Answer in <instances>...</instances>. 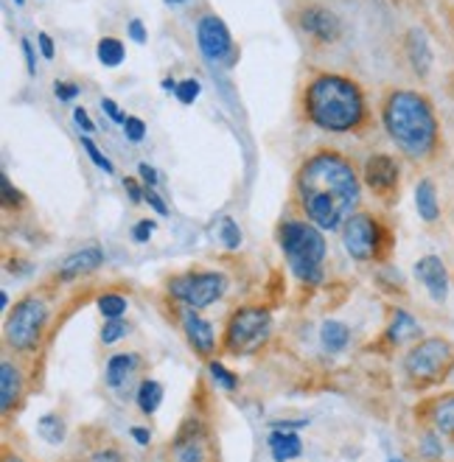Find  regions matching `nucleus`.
I'll return each instance as SVG.
<instances>
[{
    "label": "nucleus",
    "instance_id": "obj_51",
    "mask_svg": "<svg viewBox=\"0 0 454 462\" xmlns=\"http://www.w3.org/2000/svg\"><path fill=\"white\" fill-rule=\"evenodd\" d=\"M4 462H23V459H20L17 454H6V459H4Z\"/></svg>",
    "mask_w": 454,
    "mask_h": 462
},
{
    "label": "nucleus",
    "instance_id": "obj_16",
    "mask_svg": "<svg viewBox=\"0 0 454 462\" xmlns=\"http://www.w3.org/2000/svg\"><path fill=\"white\" fill-rule=\"evenodd\" d=\"M141 370V356L138 353H116L104 365V382L113 393L124 395V390L132 387V378Z\"/></svg>",
    "mask_w": 454,
    "mask_h": 462
},
{
    "label": "nucleus",
    "instance_id": "obj_31",
    "mask_svg": "<svg viewBox=\"0 0 454 462\" xmlns=\"http://www.w3.org/2000/svg\"><path fill=\"white\" fill-rule=\"evenodd\" d=\"M219 238L225 244V250H238L242 247V227H238L230 216H225L222 225H219Z\"/></svg>",
    "mask_w": 454,
    "mask_h": 462
},
{
    "label": "nucleus",
    "instance_id": "obj_36",
    "mask_svg": "<svg viewBox=\"0 0 454 462\" xmlns=\"http://www.w3.org/2000/svg\"><path fill=\"white\" fill-rule=\"evenodd\" d=\"M0 182H4V208H17L20 202H23V197H20V191L12 185V180L4 174L0 177Z\"/></svg>",
    "mask_w": 454,
    "mask_h": 462
},
{
    "label": "nucleus",
    "instance_id": "obj_20",
    "mask_svg": "<svg viewBox=\"0 0 454 462\" xmlns=\"http://www.w3.org/2000/svg\"><path fill=\"white\" fill-rule=\"evenodd\" d=\"M421 337H423V328L410 311L395 309L390 314V325H387V342L390 345H407V342H415Z\"/></svg>",
    "mask_w": 454,
    "mask_h": 462
},
{
    "label": "nucleus",
    "instance_id": "obj_13",
    "mask_svg": "<svg viewBox=\"0 0 454 462\" xmlns=\"http://www.w3.org/2000/svg\"><path fill=\"white\" fill-rule=\"evenodd\" d=\"M398 162L390 154H373L365 162V185L373 194H390L398 188Z\"/></svg>",
    "mask_w": 454,
    "mask_h": 462
},
{
    "label": "nucleus",
    "instance_id": "obj_49",
    "mask_svg": "<svg viewBox=\"0 0 454 462\" xmlns=\"http://www.w3.org/2000/svg\"><path fill=\"white\" fill-rule=\"evenodd\" d=\"M9 306V291H0V309Z\"/></svg>",
    "mask_w": 454,
    "mask_h": 462
},
{
    "label": "nucleus",
    "instance_id": "obj_42",
    "mask_svg": "<svg viewBox=\"0 0 454 462\" xmlns=\"http://www.w3.org/2000/svg\"><path fill=\"white\" fill-rule=\"evenodd\" d=\"M73 121H76V126L79 129H82L85 134H90L96 126H93V121H90V116H88V110H85V106H76V110H73Z\"/></svg>",
    "mask_w": 454,
    "mask_h": 462
},
{
    "label": "nucleus",
    "instance_id": "obj_11",
    "mask_svg": "<svg viewBox=\"0 0 454 462\" xmlns=\"http://www.w3.org/2000/svg\"><path fill=\"white\" fill-rule=\"evenodd\" d=\"M171 451H174V462H205V454H208L205 426L194 418L185 420L171 443Z\"/></svg>",
    "mask_w": 454,
    "mask_h": 462
},
{
    "label": "nucleus",
    "instance_id": "obj_48",
    "mask_svg": "<svg viewBox=\"0 0 454 462\" xmlns=\"http://www.w3.org/2000/svg\"><path fill=\"white\" fill-rule=\"evenodd\" d=\"M177 85H180V81H174V79H163V90H177Z\"/></svg>",
    "mask_w": 454,
    "mask_h": 462
},
{
    "label": "nucleus",
    "instance_id": "obj_52",
    "mask_svg": "<svg viewBox=\"0 0 454 462\" xmlns=\"http://www.w3.org/2000/svg\"><path fill=\"white\" fill-rule=\"evenodd\" d=\"M387 462H407V459H398V457H390Z\"/></svg>",
    "mask_w": 454,
    "mask_h": 462
},
{
    "label": "nucleus",
    "instance_id": "obj_17",
    "mask_svg": "<svg viewBox=\"0 0 454 462\" xmlns=\"http://www.w3.org/2000/svg\"><path fill=\"white\" fill-rule=\"evenodd\" d=\"M104 263V250L101 247H82L70 255H65V261L60 263V281H79L88 278Z\"/></svg>",
    "mask_w": 454,
    "mask_h": 462
},
{
    "label": "nucleus",
    "instance_id": "obj_18",
    "mask_svg": "<svg viewBox=\"0 0 454 462\" xmlns=\"http://www.w3.org/2000/svg\"><path fill=\"white\" fill-rule=\"evenodd\" d=\"M426 420L446 440H454V393H443L426 403Z\"/></svg>",
    "mask_w": 454,
    "mask_h": 462
},
{
    "label": "nucleus",
    "instance_id": "obj_50",
    "mask_svg": "<svg viewBox=\"0 0 454 462\" xmlns=\"http://www.w3.org/2000/svg\"><path fill=\"white\" fill-rule=\"evenodd\" d=\"M166 6H180V4H189V0H163Z\"/></svg>",
    "mask_w": 454,
    "mask_h": 462
},
{
    "label": "nucleus",
    "instance_id": "obj_41",
    "mask_svg": "<svg viewBox=\"0 0 454 462\" xmlns=\"http://www.w3.org/2000/svg\"><path fill=\"white\" fill-rule=\"evenodd\" d=\"M53 93H57L60 101H70L79 96V85H70V81H53Z\"/></svg>",
    "mask_w": 454,
    "mask_h": 462
},
{
    "label": "nucleus",
    "instance_id": "obj_6",
    "mask_svg": "<svg viewBox=\"0 0 454 462\" xmlns=\"http://www.w3.org/2000/svg\"><path fill=\"white\" fill-rule=\"evenodd\" d=\"M51 319V309L42 297L29 294L12 309V314L6 317V342L9 347L20 350V353H32L40 347L42 342V331L48 328Z\"/></svg>",
    "mask_w": 454,
    "mask_h": 462
},
{
    "label": "nucleus",
    "instance_id": "obj_19",
    "mask_svg": "<svg viewBox=\"0 0 454 462\" xmlns=\"http://www.w3.org/2000/svg\"><path fill=\"white\" fill-rule=\"evenodd\" d=\"M266 446H270L275 462H292L303 454V440L295 429H273L266 434Z\"/></svg>",
    "mask_w": 454,
    "mask_h": 462
},
{
    "label": "nucleus",
    "instance_id": "obj_14",
    "mask_svg": "<svg viewBox=\"0 0 454 462\" xmlns=\"http://www.w3.org/2000/svg\"><path fill=\"white\" fill-rule=\"evenodd\" d=\"M301 29L320 40V42H334L342 37V23L334 12L323 9V6H309L301 12Z\"/></svg>",
    "mask_w": 454,
    "mask_h": 462
},
{
    "label": "nucleus",
    "instance_id": "obj_33",
    "mask_svg": "<svg viewBox=\"0 0 454 462\" xmlns=\"http://www.w3.org/2000/svg\"><path fill=\"white\" fill-rule=\"evenodd\" d=\"M199 81L197 79H182L180 85H177V90H174V96H177V101L180 104H185V106H191L197 98H199Z\"/></svg>",
    "mask_w": 454,
    "mask_h": 462
},
{
    "label": "nucleus",
    "instance_id": "obj_28",
    "mask_svg": "<svg viewBox=\"0 0 454 462\" xmlns=\"http://www.w3.org/2000/svg\"><path fill=\"white\" fill-rule=\"evenodd\" d=\"M96 306H98V311H101V317H104V319H118V317H124V314H126L129 300H126L124 294H118V291H107V294H101V297H98Z\"/></svg>",
    "mask_w": 454,
    "mask_h": 462
},
{
    "label": "nucleus",
    "instance_id": "obj_12",
    "mask_svg": "<svg viewBox=\"0 0 454 462\" xmlns=\"http://www.w3.org/2000/svg\"><path fill=\"white\" fill-rule=\"evenodd\" d=\"M415 278L426 289V294L432 297L435 303L449 300V269L438 255H423L415 263Z\"/></svg>",
    "mask_w": 454,
    "mask_h": 462
},
{
    "label": "nucleus",
    "instance_id": "obj_5",
    "mask_svg": "<svg viewBox=\"0 0 454 462\" xmlns=\"http://www.w3.org/2000/svg\"><path fill=\"white\" fill-rule=\"evenodd\" d=\"M407 382L418 390L440 387L454 373V342L446 337L418 339L402 362Z\"/></svg>",
    "mask_w": 454,
    "mask_h": 462
},
{
    "label": "nucleus",
    "instance_id": "obj_25",
    "mask_svg": "<svg viewBox=\"0 0 454 462\" xmlns=\"http://www.w3.org/2000/svg\"><path fill=\"white\" fill-rule=\"evenodd\" d=\"M163 395H166L163 384L154 382V378H146V382H141L135 390V401L144 415H154L160 410V403H163Z\"/></svg>",
    "mask_w": 454,
    "mask_h": 462
},
{
    "label": "nucleus",
    "instance_id": "obj_7",
    "mask_svg": "<svg viewBox=\"0 0 454 462\" xmlns=\"http://www.w3.org/2000/svg\"><path fill=\"white\" fill-rule=\"evenodd\" d=\"M273 331V314L258 306H245L233 311L227 331H225V350L233 356H247L258 350Z\"/></svg>",
    "mask_w": 454,
    "mask_h": 462
},
{
    "label": "nucleus",
    "instance_id": "obj_34",
    "mask_svg": "<svg viewBox=\"0 0 454 462\" xmlns=\"http://www.w3.org/2000/svg\"><path fill=\"white\" fill-rule=\"evenodd\" d=\"M124 134H126L129 143H141L146 138V124L138 116H129L126 124H124Z\"/></svg>",
    "mask_w": 454,
    "mask_h": 462
},
{
    "label": "nucleus",
    "instance_id": "obj_1",
    "mask_svg": "<svg viewBox=\"0 0 454 462\" xmlns=\"http://www.w3.org/2000/svg\"><path fill=\"white\" fill-rule=\"evenodd\" d=\"M298 205L306 222L323 233L342 230L362 199V185L354 166L334 152H320L303 162L295 182Z\"/></svg>",
    "mask_w": 454,
    "mask_h": 462
},
{
    "label": "nucleus",
    "instance_id": "obj_35",
    "mask_svg": "<svg viewBox=\"0 0 454 462\" xmlns=\"http://www.w3.org/2000/svg\"><path fill=\"white\" fill-rule=\"evenodd\" d=\"M154 230H157V225L152 219H141L135 227H132V241H135V244H146L154 236Z\"/></svg>",
    "mask_w": 454,
    "mask_h": 462
},
{
    "label": "nucleus",
    "instance_id": "obj_15",
    "mask_svg": "<svg viewBox=\"0 0 454 462\" xmlns=\"http://www.w3.org/2000/svg\"><path fill=\"white\" fill-rule=\"evenodd\" d=\"M182 331H185L189 345L199 353V356H210V353L217 350V334H213V325L197 309L182 311Z\"/></svg>",
    "mask_w": 454,
    "mask_h": 462
},
{
    "label": "nucleus",
    "instance_id": "obj_44",
    "mask_svg": "<svg viewBox=\"0 0 454 462\" xmlns=\"http://www.w3.org/2000/svg\"><path fill=\"white\" fill-rule=\"evenodd\" d=\"M124 188H126V194H129V199L132 202H144V197H146V191H141V185H138V180H132V177H126L124 180Z\"/></svg>",
    "mask_w": 454,
    "mask_h": 462
},
{
    "label": "nucleus",
    "instance_id": "obj_30",
    "mask_svg": "<svg viewBox=\"0 0 454 462\" xmlns=\"http://www.w3.org/2000/svg\"><path fill=\"white\" fill-rule=\"evenodd\" d=\"M126 334H129V322H126L124 317H118V319H107V322L101 325V342H104V345H116V342H121Z\"/></svg>",
    "mask_w": 454,
    "mask_h": 462
},
{
    "label": "nucleus",
    "instance_id": "obj_29",
    "mask_svg": "<svg viewBox=\"0 0 454 462\" xmlns=\"http://www.w3.org/2000/svg\"><path fill=\"white\" fill-rule=\"evenodd\" d=\"M208 375H210V382L225 393H233L238 387V375L230 373L222 362H208Z\"/></svg>",
    "mask_w": 454,
    "mask_h": 462
},
{
    "label": "nucleus",
    "instance_id": "obj_32",
    "mask_svg": "<svg viewBox=\"0 0 454 462\" xmlns=\"http://www.w3.org/2000/svg\"><path fill=\"white\" fill-rule=\"evenodd\" d=\"M82 146H85V152H88V157L96 162V169H101L104 174H113V162H110V157H107L96 143H93V138L90 134H82Z\"/></svg>",
    "mask_w": 454,
    "mask_h": 462
},
{
    "label": "nucleus",
    "instance_id": "obj_10",
    "mask_svg": "<svg viewBox=\"0 0 454 462\" xmlns=\"http://www.w3.org/2000/svg\"><path fill=\"white\" fill-rule=\"evenodd\" d=\"M197 45L208 65H225L230 68L236 62V45L227 32V25L217 14H202L197 20Z\"/></svg>",
    "mask_w": 454,
    "mask_h": 462
},
{
    "label": "nucleus",
    "instance_id": "obj_47",
    "mask_svg": "<svg viewBox=\"0 0 454 462\" xmlns=\"http://www.w3.org/2000/svg\"><path fill=\"white\" fill-rule=\"evenodd\" d=\"M37 42H40V51L45 60H53V40L48 34H37Z\"/></svg>",
    "mask_w": 454,
    "mask_h": 462
},
{
    "label": "nucleus",
    "instance_id": "obj_26",
    "mask_svg": "<svg viewBox=\"0 0 454 462\" xmlns=\"http://www.w3.org/2000/svg\"><path fill=\"white\" fill-rule=\"evenodd\" d=\"M37 434L48 446H62L68 438V426L60 412H48L37 420Z\"/></svg>",
    "mask_w": 454,
    "mask_h": 462
},
{
    "label": "nucleus",
    "instance_id": "obj_3",
    "mask_svg": "<svg viewBox=\"0 0 454 462\" xmlns=\"http://www.w3.org/2000/svg\"><path fill=\"white\" fill-rule=\"evenodd\" d=\"M385 129L410 160H426L438 149V118L426 96L412 90H395L387 96L382 110Z\"/></svg>",
    "mask_w": 454,
    "mask_h": 462
},
{
    "label": "nucleus",
    "instance_id": "obj_24",
    "mask_svg": "<svg viewBox=\"0 0 454 462\" xmlns=\"http://www.w3.org/2000/svg\"><path fill=\"white\" fill-rule=\"evenodd\" d=\"M351 342V328L339 319H326L320 325V345L326 353H342Z\"/></svg>",
    "mask_w": 454,
    "mask_h": 462
},
{
    "label": "nucleus",
    "instance_id": "obj_40",
    "mask_svg": "<svg viewBox=\"0 0 454 462\" xmlns=\"http://www.w3.org/2000/svg\"><path fill=\"white\" fill-rule=\"evenodd\" d=\"M20 48H23L25 70H29V76H37V53H34L32 42H29V40H20Z\"/></svg>",
    "mask_w": 454,
    "mask_h": 462
},
{
    "label": "nucleus",
    "instance_id": "obj_43",
    "mask_svg": "<svg viewBox=\"0 0 454 462\" xmlns=\"http://www.w3.org/2000/svg\"><path fill=\"white\" fill-rule=\"evenodd\" d=\"M138 174H141V180L146 182V188H157L160 174L154 171V166H149V162H141V166H138Z\"/></svg>",
    "mask_w": 454,
    "mask_h": 462
},
{
    "label": "nucleus",
    "instance_id": "obj_39",
    "mask_svg": "<svg viewBox=\"0 0 454 462\" xmlns=\"http://www.w3.org/2000/svg\"><path fill=\"white\" fill-rule=\"evenodd\" d=\"M101 110L107 113V118H110L113 124H121V126H124L126 118H129V116H124V113L118 110V104H116L113 98H101Z\"/></svg>",
    "mask_w": 454,
    "mask_h": 462
},
{
    "label": "nucleus",
    "instance_id": "obj_8",
    "mask_svg": "<svg viewBox=\"0 0 454 462\" xmlns=\"http://www.w3.org/2000/svg\"><path fill=\"white\" fill-rule=\"evenodd\" d=\"M227 291V278L222 272H191V275H177L169 281V294L185 309H208L222 300Z\"/></svg>",
    "mask_w": 454,
    "mask_h": 462
},
{
    "label": "nucleus",
    "instance_id": "obj_9",
    "mask_svg": "<svg viewBox=\"0 0 454 462\" xmlns=\"http://www.w3.org/2000/svg\"><path fill=\"white\" fill-rule=\"evenodd\" d=\"M385 227L367 213H354L342 225V247L354 261H373L382 255Z\"/></svg>",
    "mask_w": 454,
    "mask_h": 462
},
{
    "label": "nucleus",
    "instance_id": "obj_4",
    "mask_svg": "<svg viewBox=\"0 0 454 462\" xmlns=\"http://www.w3.org/2000/svg\"><path fill=\"white\" fill-rule=\"evenodd\" d=\"M278 247L292 269V275L303 283L323 281V263L329 255L326 236L311 222H283L278 227Z\"/></svg>",
    "mask_w": 454,
    "mask_h": 462
},
{
    "label": "nucleus",
    "instance_id": "obj_21",
    "mask_svg": "<svg viewBox=\"0 0 454 462\" xmlns=\"http://www.w3.org/2000/svg\"><path fill=\"white\" fill-rule=\"evenodd\" d=\"M23 395V375L17 370V365H12L9 359L0 365V410L12 412L17 401Z\"/></svg>",
    "mask_w": 454,
    "mask_h": 462
},
{
    "label": "nucleus",
    "instance_id": "obj_37",
    "mask_svg": "<svg viewBox=\"0 0 454 462\" xmlns=\"http://www.w3.org/2000/svg\"><path fill=\"white\" fill-rule=\"evenodd\" d=\"M144 191H146L144 202H149V205H152V210H154L157 216H169V208H166L163 197H160V194L154 191V188H146V185H144Z\"/></svg>",
    "mask_w": 454,
    "mask_h": 462
},
{
    "label": "nucleus",
    "instance_id": "obj_38",
    "mask_svg": "<svg viewBox=\"0 0 454 462\" xmlns=\"http://www.w3.org/2000/svg\"><path fill=\"white\" fill-rule=\"evenodd\" d=\"M126 32H129V40H132V42L146 45V25H144V20L132 17V20H129V25H126Z\"/></svg>",
    "mask_w": 454,
    "mask_h": 462
},
{
    "label": "nucleus",
    "instance_id": "obj_27",
    "mask_svg": "<svg viewBox=\"0 0 454 462\" xmlns=\"http://www.w3.org/2000/svg\"><path fill=\"white\" fill-rule=\"evenodd\" d=\"M96 53H98V62H101L104 68H118V65L126 60L124 42H121V40H116V37H104V40H98Z\"/></svg>",
    "mask_w": 454,
    "mask_h": 462
},
{
    "label": "nucleus",
    "instance_id": "obj_45",
    "mask_svg": "<svg viewBox=\"0 0 454 462\" xmlns=\"http://www.w3.org/2000/svg\"><path fill=\"white\" fill-rule=\"evenodd\" d=\"M129 434H132V440H135L138 446H149L152 443V431L146 426H132Z\"/></svg>",
    "mask_w": 454,
    "mask_h": 462
},
{
    "label": "nucleus",
    "instance_id": "obj_2",
    "mask_svg": "<svg viewBox=\"0 0 454 462\" xmlns=\"http://www.w3.org/2000/svg\"><path fill=\"white\" fill-rule=\"evenodd\" d=\"M306 116L314 126L326 132H354L365 124L367 104L359 85L339 73H320L303 93Z\"/></svg>",
    "mask_w": 454,
    "mask_h": 462
},
{
    "label": "nucleus",
    "instance_id": "obj_23",
    "mask_svg": "<svg viewBox=\"0 0 454 462\" xmlns=\"http://www.w3.org/2000/svg\"><path fill=\"white\" fill-rule=\"evenodd\" d=\"M415 210L423 222H438L440 219V199H438V188L432 180H421L415 185Z\"/></svg>",
    "mask_w": 454,
    "mask_h": 462
},
{
    "label": "nucleus",
    "instance_id": "obj_46",
    "mask_svg": "<svg viewBox=\"0 0 454 462\" xmlns=\"http://www.w3.org/2000/svg\"><path fill=\"white\" fill-rule=\"evenodd\" d=\"M93 462H124V457L116 448H104L93 457Z\"/></svg>",
    "mask_w": 454,
    "mask_h": 462
},
{
    "label": "nucleus",
    "instance_id": "obj_22",
    "mask_svg": "<svg viewBox=\"0 0 454 462\" xmlns=\"http://www.w3.org/2000/svg\"><path fill=\"white\" fill-rule=\"evenodd\" d=\"M407 57H410V65L412 70L426 79L432 70V48H430V40H426V34L421 29H412L407 34Z\"/></svg>",
    "mask_w": 454,
    "mask_h": 462
},
{
    "label": "nucleus",
    "instance_id": "obj_53",
    "mask_svg": "<svg viewBox=\"0 0 454 462\" xmlns=\"http://www.w3.org/2000/svg\"><path fill=\"white\" fill-rule=\"evenodd\" d=\"M14 4H17V6H23V4H25V0H14Z\"/></svg>",
    "mask_w": 454,
    "mask_h": 462
}]
</instances>
